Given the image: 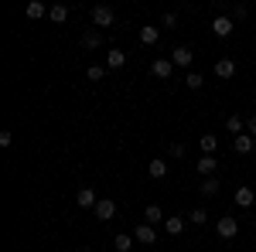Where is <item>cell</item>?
<instances>
[{"label":"cell","mask_w":256,"mask_h":252,"mask_svg":"<svg viewBox=\"0 0 256 252\" xmlns=\"http://www.w3.org/2000/svg\"><path fill=\"white\" fill-rule=\"evenodd\" d=\"M232 27H236V24H232V17H226V14L212 17V34H216V38H229Z\"/></svg>","instance_id":"5"},{"label":"cell","mask_w":256,"mask_h":252,"mask_svg":"<svg viewBox=\"0 0 256 252\" xmlns=\"http://www.w3.org/2000/svg\"><path fill=\"white\" fill-rule=\"evenodd\" d=\"M184 85H188V89H202V85H205V75H202V72H188V75H184Z\"/></svg>","instance_id":"25"},{"label":"cell","mask_w":256,"mask_h":252,"mask_svg":"<svg viewBox=\"0 0 256 252\" xmlns=\"http://www.w3.org/2000/svg\"><path fill=\"white\" fill-rule=\"evenodd\" d=\"M253 102H256V92H253Z\"/></svg>","instance_id":"33"},{"label":"cell","mask_w":256,"mask_h":252,"mask_svg":"<svg viewBox=\"0 0 256 252\" xmlns=\"http://www.w3.org/2000/svg\"><path fill=\"white\" fill-rule=\"evenodd\" d=\"M178 24V14H164V27H174Z\"/></svg>","instance_id":"32"},{"label":"cell","mask_w":256,"mask_h":252,"mask_svg":"<svg viewBox=\"0 0 256 252\" xmlns=\"http://www.w3.org/2000/svg\"><path fill=\"white\" fill-rule=\"evenodd\" d=\"M92 212H96L99 222H110V218H116V201H113V198H99V205Z\"/></svg>","instance_id":"4"},{"label":"cell","mask_w":256,"mask_h":252,"mask_svg":"<svg viewBox=\"0 0 256 252\" xmlns=\"http://www.w3.org/2000/svg\"><path fill=\"white\" fill-rule=\"evenodd\" d=\"M198 147H202V154L216 157V150H218V136H216V133H205V136H198Z\"/></svg>","instance_id":"11"},{"label":"cell","mask_w":256,"mask_h":252,"mask_svg":"<svg viewBox=\"0 0 256 252\" xmlns=\"http://www.w3.org/2000/svg\"><path fill=\"white\" fill-rule=\"evenodd\" d=\"M184 150H188L184 143H171V157H184Z\"/></svg>","instance_id":"30"},{"label":"cell","mask_w":256,"mask_h":252,"mask_svg":"<svg viewBox=\"0 0 256 252\" xmlns=\"http://www.w3.org/2000/svg\"><path fill=\"white\" fill-rule=\"evenodd\" d=\"M195 167H198V174H202V177H212V174H216V167H218V160H216V157H208V154H202Z\"/></svg>","instance_id":"10"},{"label":"cell","mask_w":256,"mask_h":252,"mask_svg":"<svg viewBox=\"0 0 256 252\" xmlns=\"http://www.w3.org/2000/svg\"><path fill=\"white\" fill-rule=\"evenodd\" d=\"M216 75L218 78H232V75H236V61H232V58H218L216 61Z\"/></svg>","instance_id":"13"},{"label":"cell","mask_w":256,"mask_h":252,"mask_svg":"<svg viewBox=\"0 0 256 252\" xmlns=\"http://www.w3.org/2000/svg\"><path fill=\"white\" fill-rule=\"evenodd\" d=\"M134 239H137V242H144V246H154V242H158V232H154V225H147V222H144V225H137Z\"/></svg>","instance_id":"8"},{"label":"cell","mask_w":256,"mask_h":252,"mask_svg":"<svg viewBox=\"0 0 256 252\" xmlns=\"http://www.w3.org/2000/svg\"><path fill=\"white\" fill-rule=\"evenodd\" d=\"M48 17L55 20V24H65V20H68V7H65V3H52V7H48Z\"/></svg>","instance_id":"16"},{"label":"cell","mask_w":256,"mask_h":252,"mask_svg":"<svg viewBox=\"0 0 256 252\" xmlns=\"http://www.w3.org/2000/svg\"><path fill=\"white\" fill-rule=\"evenodd\" d=\"M198 191L205 194V198H216V194H218V181H216V177H205V181H202V188H198Z\"/></svg>","instance_id":"24"},{"label":"cell","mask_w":256,"mask_h":252,"mask_svg":"<svg viewBox=\"0 0 256 252\" xmlns=\"http://www.w3.org/2000/svg\"><path fill=\"white\" fill-rule=\"evenodd\" d=\"M86 75L92 78V82H99V78L106 75V72H102V65H89V72H86Z\"/></svg>","instance_id":"27"},{"label":"cell","mask_w":256,"mask_h":252,"mask_svg":"<svg viewBox=\"0 0 256 252\" xmlns=\"http://www.w3.org/2000/svg\"><path fill=\"white\" fill-rule=\"evenodd\" d=\"M106 65H110V68H123V65H126V51L110 48V51H106Z\"/></svg>","instance_id":"15"},{"label":"cell","mask_w":256,"mask_h":252,"mask_svg":"<svg viewBox=\"0 0 256 252\" xmlns=\"http://www.w3.org/2000/svg\"><path fill=\"white\" fill-rule=\"evenodd\" d=\"M236 205H239V208H253V205H256V191H253V188H239V191H236Z\"/></svg>","instance_id":"14"},{"label":"cell","mask_w":256,"mask_h":252,"mask_svg":"<svg viewBox=\"0 0 256 252\" xmlns=\"http://www.w3.org/2000/svg\"><path fill=\"white\" fill-rule=\"evenodd\" d=\"M147 174L154 177V181H160V177L168 174V164H164V160H160V157H154V160H150V164H147Z\"/></svg>","instance_id":"18"},{"label":"cell","mask_w":256,"mask_h":252,"mask_svg":"<svg viewBox=\"0 0 256 252\" xmlns=\"http://www.w3.org/2000/svg\"><path fill=\"white\" fill-rule=\"evenodd\" d=\"M171 61H174V68H188V65L195 61V55H192V48H188V44H181V48L171 51Z\"/></svg>","instance_id":"6"},{"label":"cell","mask_w":256,"mask_h":252,"mask_svg":"<svg viewBox=\"0 0 256 252\" xmlns=\"http://www.w3.org/2000/svg\"><path fill=\"white\" fill-rule=\"evenodd\" d=\"M140 41H144V44H158V41H160V31L154 27V24H147V27H140Z\"/></svg>","instance_id":"21"},{"label":"cell","mask_w":256,"mask_h":252,"mask_svg":"<svg viewBox=\"0 0 256 252\" xmlns=\"http://www.w3.org/2000/svg\"><path fill=\"white\" fill-rule=\"evenodd\" d=\"M134 242H137V239H134V235L120 232L116 239H113V249H116V252H130V249H134Z\"/></svg>","instance_id":"19"},{"label":"cell","mask_w":256,"mask_h":252,"mask_svg":"<svg viewBox=\"0 0 256 252\" xmlns=\"http://www.w3.org/2000/svg\"><path fill=\"white\" fill-rule=\"evenodd\" d=\"M10 143H14V133H10V130H4V133H0V147H10Z\"/></svg>","instance_id":"28"},{"label":"cell","mask_w":256,"mask_h":252,"mask_svg":"<svg viewBox=\"0 0 256 252\" xmlns=\"http://www.w3.org/2000/svg\"><path fill=\"white\" fill-rule=\"evenodd\" d=\"M226 130H229L232 136L246 133V119H242V116H229V119H226Z\"/></svg>","instance_id":"23"},{"label":"cell","mask_w":256,"mask_h":252,"mask_svg":"<svg viewBox=\"0 0 256 252\" xmlns=\"http://www.w3.org/2000/svg\"><path fill=\"white\" fill-rule=\"evenodd\" d=\"M246 133H250V136H256V113H253L250 119H246Z\"/></svg>","instance_id":"31"},{"label":"cell","mask_w":256,"mask_h":252,"mask_svg":"<svg viewBox=\"0 0 256 252\" xmlns=\"http://www.w3.org/2000/svg\"><path fill=\"white\" fill-rule=\"evenodd\" d=\"M232 150H236L239 157H250V154H256V136H250V133H239V136H232Z\"/></svg>","instance_id":"3"},{"label":"cell","mask_w":256,"mask_h":252,"mask_svg":"<svg viewBox=\"0 0 256 252\" xmlns=\"http://www.w3.org/2000/svg\"><path fill=\"white\" fill-rule=\"evenodd\" d=\"M113 20H116L113 7H106V3L92 7V27H113Z\"/></svg>","instance_id":"2"},{"label":"cell","mask_w":256,"mask_h":252,"mask_svg":"<svg viewBox=\"0 0 256 252\" xmlns=\"http://www.w3.org/2000/svg\"><path fill=\"white\" fill-rule=\"evenodd\" d=\"M246 14H250V10H246L242 3H236V7H232V17H236V20H242V17H246Z\"/></svg>","instance_id":"29"},{"label":"cell","mask_w":256,"mask_h":252,"mask_svg":"<svg viewBox=\"0 0 256 252\" xmlns=\"http://www.w3.org/2000/svg\"><path fill=\"white\" fill-rule=\"evenodd\" d=\"M184 222H188L184 215H174V218H164V232H168V235H181V232H184Z\"/></svg>","instance_id":"12"},{"label":"cell","mask_w":256,"mask_h":252,"mask_svg":"<svg viewBox=\"0 0 256 252\" xmlns=\"http://www.w3.org/2000/svg\"><path fill=\"white\" fill-rule=\"evenodd\" d=\"M24 14H28L31 20H38V17H44V14H48V7H44L41 0H31V3L24 7Z\"/></svg>","instance_id":"20"},{"label":"cell","mask_w":256,"mask_h":252,"mask_svg":"<svg viewBox=\"0 0 256 252\" xmlns=\"http://www.w3.org/2000/svg\"><path fill=\"white\" fill-rule=\"evenodd\" d=\"M216 232H218V239H236V235H239V218L222 215V218L216 222Z\"/></svg>","instance_id":"1"},{"label":"cell","mask_w":256,"mask_h":252,"mask_svg":"<svg viewBox=\"0 0 256 252\" xmlns=\"http://www.w3.org/2000/svg\"><path fill=\"white\" fill-rule=\"evenodd\" d=\"M188 222H192V225H205V222H208V212H205V208H195V212L188 215Z\"/></svg>","instance_id":"26"},{"label":"cell","mask_w":256,"mask_h":252,"mask_svg":"<svg viewBox=\"0 0 256 252\" xmlns=\"http://www.w3.org/2000/svg\"><path fill=\"white\" fill-rule=\"evenodd\" d=\"M160 218H164L160 205H147V208H144V222H147V225H158Z\"/></svg>","instance_id":"22"},{"label":"cell","mask_w":256,"mask_h":252,"mask_svg":"<svg viewBox=\"0 0 256 252\" xmlns=\"http://www.w3.org/2000/svg\"><path fill=\"white\" fill-rule=\"evenodd\" d=\"M99 44H102V34H99L96 27L82 34V48H86V51H92V48H99Z\"/></svg>","instance_id":"17"},{"label":"cell","mask_w":256,"mask_h":252,"mask_svg":"<svg viewBox=\"0 0 256 252\" xmlns=\"http://www.w3.org/2000/svg\"><path fill=\"white\" fill-rule=\"evenodd\" d=\"M150 72H154L158 78H171V72H174V61H171V58H154Z\"/></svg>","instance_id":"9"},{"label":"cell","mask_w":256,"mask_h":252,"mask_svg":"<svg viewBox=\"0 0 256 252\" xmlns=\"http://www.w3.org/2000/svg\"><path fill=\"white\" fill-rule=\"evenodd\" d=\"M76 205H79V208H96L99 205L96 191H92V188H79V191H76Z\"/></svg>","instance_id":"7"}]
</instances>
